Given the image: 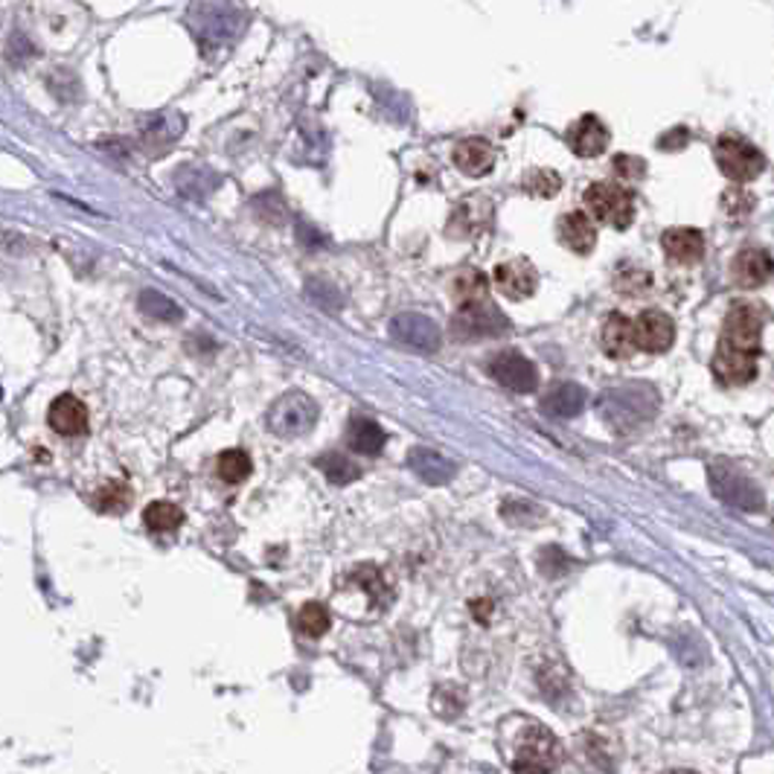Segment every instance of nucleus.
I'll list each match as a JSON object with an SVG mask.
<instances>
[{"mask_svg":"<svg viewBox=\"0 0 774 774\" xmlns=\"http://www.w3.org/2000/svg\"><path fill=\"white\" fill-rule=\"evenodd\" d=\"M507 758L516 774H553L562 763V745L545 725L521 719L507 740Z\"/></svg>","mask_w":774,"mask_h":774,"instance_id":"obj_1","label":"nucleus"},{"mask_svg":"<svg viewBox=\"0 0 774 774\" xmlns=\"http://www.w3.org/2000/svg\"><path fill=\"white\" fill-rule=\"evenodd\" d=\"M391 603V588L375 565H358L338 592V606L347 617H364L361 612H384Z\"/></svg>","mask_w":774,"mask_h":774,"instance_id":"obj_2","label":"nucleus"},{"mask_svg":"<svg viewBox=\"0 0 774 774\" xmlns=\"http://www.w3.org/2000/svg\"><path fill=\"white\" fill-rule=\"evenodd\" d=\"M585 207L592 210V216L603 225L615 227V231H626L635 222V201L632 190H626L624 183L615 181H597L585 190Z\"/></svg>","mask_w":774,"mask_h":774,"instance_id":"obj_3","label":"nucleus"},{"mask_svg":"<svg viewBox=\"0 0 774 774\" xmlns=\"http://www.w3.org/2000/svg\"><path fill=\"white\" fill-rule=\"evenodd\" d=\"M658 408V396L643 388V384H629V388H617V391H606L599 400V414L612 428L620 425H638L643 419H652Z\"/></svg>","mask_w":774,"mask_h":774,"instance_id":"obj_4","label":"nucleus"},{"mask_svg":"<svg viewBox=\"0 0 774 774\" xmlns=\"http://www.w3.org/2000/svg\"><path fill=\"white\" fill-rule=\"evenodd\" d=\"M716 164L722 176L733 183H749L766 169V158L754 143L742 141L737 134H722L716 143Z\"/></svg>","mask_w":774,"mask_h":774,"instance_id":"obj_5","label":"nucleus"},{"mask_svg":"<svg viewBox=\"0 0 774 774\" xmlns=\"http://www.w3.org/2000/svg\"><path fill=\"white\" fill-rule=\"evenodd\" d=\"M760 333H763V312L751 303H737L725 317L719 347L742 356H760Z\"/></svg>","mask_w":774,"mask_h":774,"instance_id":"obj_6","label":"nucleus"},{"mask_svg":"<svg viewBox=\"0 0 774 774\" xmlns=\"http://www.w3.org/2000/svg\"><path fill=\"white\" fill-rule=\"evenodd\" d=\"M317 423V405L306 393H285L268 411V428L277 437H300Z\"/></svg>","mask_w":774,"mask_h":774,"instance_id":"obj_7","label":"nucleus"},{"mask_svg":"<svg viewBox=\"0 0 774 774\" xmlns=\"http://www.w3.org/2000/svg\"><path fill=\"white\" fill-rule=\"evenodd\" d=\"M451 333L460 341L495 338V335L509 333V321L492 300H483V303H475V306L458 309V315L451 321Z\"/></svg>","mask_w":774,"mask_h":774,"instance_id":"obj_8","label":"nucleus"},{"mask_svg":"<svg viewBox=\"0 0 774 774\" xmlns=\"http://www.w3.org/2000/svg\"><path fill=\"white\" fill-rule=\"evenodd\" d=\"M710 486L731 507L749 509V513L763 509V492H760L758 483H751L740 469L728 467V463H714L710 467Z\"/></svg>","mask_w":774,"mask_h":774,"instance_id":"obj_9","label":"nucleus"},{"mask_svg":"<svg viewBox=\"0 0 774 774\" xmlns=\"http://www.w3.org/2000/svg\"><path fill=\"white\" fill-rule=\"evenodd\" d=\"M490 375L513 393H534L539 388V370L530 358L516 350H504L490 358Z\"/></svg>","mask_w":774,"mask_h":774,"instance_id":"obj_10","label":"nucleus"},{"mask_svg":"<svg viewBox=\"0 0 774 774\" xmlns=\"http://www.w3.org/2000/svg\"><path fill=\"white\" fill-rule=\"evenodd\" d=\"M391 335L400 344H405V347L419 352L440 350V341H442L440 326L434 324L431 317L419 315V312H405V315L393 317Z\"/></svg>","mask_w":774,"mask_h":774,"instance_id":"obj_11","label":"nucleus"},{"mask_svg":"<svg viewBox=\"0 0 774 774\" xmlns=\"http://www.w3.org/2000/svg\"><path fill=\"white\" fill-rule=\"evenodd\" d=\"M635 329V347L643 352H666L675 341V324L673 317L661 312V309H647L632 321Z\"/></svg>","mask_w":774,"mask_h":774,"instance_id":"obj_12","label":"nucleus"},{"mask_svg":"<svg viewBox=\"0 0 774 774\" xmlns=\"http://www.w3.org/2000/svg\"><path fill=\"white\" fill-rule=\"evenodd\" d=\"M492 277H495L498 292L507 300L534 298L539 289V274H536L534 262H527V259H507L492 271Z\"/></svg>","mask_w":774,"mask_h":774,"instance_id":"obj_13","label":"nucleus"},{"mask_svg":"<svg viewBox=\"0 0 774 774\" xmlns=\"http://www.w3.org/2000/svg\"><path fill=\"white\" fill-rule=\"evenodd\" d=\"M568 146L574 149V155L580 158H597L603 155L608 146V128L603 125V120L594 117V114H585V117L576 120L565 134Z\"/></svg>","mask_w":774,"mask_h":774,"instance_id":"obj_14","label":"nucleus"},{"mask_svg":"<svg viewBox=\"0 0 774 774\" xmlns=\"http://www.w3.org/2000/svg\"><path fill=\"white\" fill-rule=\"evenodd\" d=\"M733 283L742 289H760L772 277V254L766 248H745L740 250L731 262Z\"/></svg>","mask_w":774,"mask_h":774,"instance_id":"obj_15","label":"nucleus"},{"mask_svg":"<svg viewBox=\"0 0 774 774\" xmlns=\"http://www.w3.org/2000/svg\"><path fill=\"white\" fill-rule=\"evenodd\" d=\"M661 245L675 266H696L705 257V236L696 227H673V231H666Z\"/></svg>","mask_w":774,"mask_h":774,"instance_id":"obj_16","label":"nucleus"},{"mask_svg":"<svg viewBox=\"0 0 774 774\" xmlns=\"http://www.w3.org/2000/svg\"><path fill=\"white\" fill-rule=\"evenodd\" d=\"M47 423L61 437H79V434L88 431V408H85V402L65 393L47 411Z\"/></svg>","mask_w":774,"mask_h":774,"instance_id":"obj_17","label":"nucleus"},{"mask_svg":"<svg viewBox=\"0 0 774 774\" xmlns=\"http://www.w3.org/2000/svg\"><path fill=\"white\" fill-rule=\"evenodd\" d=\"M557 231H559V242H562L568 250L580 254V257L592 254L594 245H597V231H594L592 218H588V213H583V210L565 213V216L559 218Z\"/></svg>","mask_w":774,"mask_h":774,"instance_id":"obj_18","label":"nucleus"},{"mask_svg":"<svg viewBox=\"0 0 774 774\" xmlns=\"http://www.w3.org/2000/svg\"><path fill=\"white\" fill-rule=\"evenodd\" d=\"M455 167L472 178H481L486 176V172H492V167H495V149H492V143L481 141V137L460 141L458 146H455Z\"/></svg>","mask_w":774,"mask_h":774,"instance_id":"obj_19","label":"nucleus"},{"mask_svg":"<svg viewBox=\"0 0 774 774\" xmlns=\"http://www.w3.org/2000/svg\"><path fill=\"white\" fill-rule=\"evenodd\" d=\"M585 402H588V396H585V391L580 388V384L559 382V384H553L548 393H545L541 411H545V414H550V417L571 419L585 408Z\"/></svg>","mask_w":774,"mask_h":774,"instance_id":"obj_20","label":"nucleus"},{"mask_svg":"<svg viewBox=\"0 0 774 774\" xmlns=\"http://www.w3.org/2000/svg\"><path fill=\"white\" fill-rule=\"evenodd\" d=\"M603 350L612 358H629L638 347H635V329L632 321L620 312H612L603 324Z\"/></svg>","mask_w":774,"mask_h":774,"instance_id":"obj_21","label":"nucleus"},{"mask_svg":"<svg viewBox=\"0 0 774 774\" xmlns=\"http://www.w3.org/2000/svg\"><path fill=\"white\" fill-rule=\"evenodd\" d=\"M408 467L428 483H446L458 472V467L449 458H442L440 451L425 449V446H417V449L411 451Z\"/></svg>","mask_w":774,"mask_h":774,"instance_id":"obj_22","label":"nucleus"},{"mask_svg":"<svg viewBox=\"0 0 774 774\" xmlns=\"http://www.w3.org/2000/svg\"><path fill=\"white\" fill-rule=\"evenodd\" d=\"M451 298H455L458 309L483 303V300H490V280H486L478 268H463V271L451 280Z\"/></svg>","mask_w":774,"mask_h":774,"instance_id":"obj_23","label":"nucleus"},{"mask_svg":"<svg viewBox=\"0 0 774 774\" xmlns=\"http://www.w3.org/2000/svg\"><path fill=\"white\" fill-rule=\"evenodd\" d=\"M347 442H350V449L358 451V455L373 458V455H379V451L384 449V431L373 419L352 417L350 428H347Z\"/></svg>","mask_w":774,"mask_h":774,"instance_id":"obj_24","label":"nucleus"},{"mask_svg":"<svg viewBox=\"0 0 774 774\" xmlns=\"http://www.w3.org/2000/svg\"><path fill=\"white\" fill-rule=\"evenodd\" d=\"M143 525L152 534H172L183 525V513L169 501H155V504L143 509Z\"/></svg>","mask_w":774,"mask_h":774,"instance_id":"obj_25","label":"nucleus"},{"mask_svg":"<svg viewBox=\"0 0 774 774\" xmlns=\"http://www.w3.org/2000/svg\"><path fill=\"white\" fill-rule=\"evenodd\" d=\"M317 469H321L329 481L338 483V486H341V483H352L361 475V469H358L347 455H341V451H329L324 458H317Z\"/></svg>","mask_w":774,"mask_h":774,"instance_id":"obj_26","label":"nucleus"},{"mask_svg":"<svg viewBox=\"0 0 774 774\" xmlns=\"http://www.w3.org/2000/svg\"><path fill=\"white\" fill-rule=\"evenodd\" d=\"M250 469H254V463H250V458L242 449L222 451L216 460V472L225 483H242L250 475Z\"/></svg>","mask_w":774,"mask_h":774,"instance_id":"obj_27","label":"nucleus"},{"mask_svg":"<svg viewBox=\"0 0 774 774\" xmlns=\"http://www.w3.org/2000/svg\"><path fill=\"white\" fill-rule=\"evenodd\" d=\"M128 504H132V490L125 483L111 481L102 490L93 492V507L100 509V513H125Z\"/></svg>","mask_w":774,"mask_h":774,"instance_id":"obj_28","label":"nucleus"},{"mask_svg":"<svg viewBox=\"0 0 774 774\" xmlns=\"http://www.w3.org/2000/svg\"><path fill=\"white\" fill-rule=\"evenodd\" d=\"M329 624H333V615H329V608L324 603H306L300 608L298 626L300 632L309 635V638H321V635L329 632Z\"/></svg>","mask_w":774,"mask_h":774,"instance_id":"obj_29","label":"nucleus"},{"mask_svg":"<svg viewBox=\"0 0 774 774\" xmlns=\"http://www.w3.org/2000/svg\"><path fill=\"white\" fill-rule=\"evenodd\" d=\"M141 312L143 315L155 317V321H178V317H181V309H178L167 294L152 292V289L141 294Z\"/></svg>","mask_w":774,"mask_h":774,"instance_id":"obj_30","label":"nucleus"},{"mask_svg":"<svg viewBox=\"0 0 774 774\" xmlns=\"http://www.w3.org/2000/svg\"><path fill=\"white\" fill-rule=\"evenodd\" d=\"M521 187H525L530 195L550 199V195H557L559 187H562V178H559L553 169H534V172L521 181Z\"/></svg>","mask_w":774,"mask_h":774,"instance_id":"obj_31","label":"nucleus"},{"mask_svg":"<svg viewBox=\"0 0 774 774\" xmlns=\"http://www.w3.org/2000/svg\"><path fill=\"white\" fill-rule=\"evenodd\" d=\"M722 207L728 216H745V213H751V207H754V199H751L745 190H740V187H731V190L722 195Z\"/></svg>","mask_w":774,"mask_h":774,"instance_id":"obj_32","label":"nucleus"},{"mask_svg":"<svg viewBox=\"0 0 774 774\" xmlns=\"http://www.w3.org/2000/svg\"><path fill=\"white\" fill-rule=\"evenodd\" d=\"M612 169H615V176L624 178V181H638V178H643V172H647V164H643V158H632V155H617Z\"/></svg>","mask_w":774,"mask_h":774,"instance_id":"obj_33","label":"nucleus"},{"mask_svg":"<svg viewBox=\"0 0 774 774\" xmlns=\"http://www.w3.org/2000/svg\"><path fill=\"white\" fill-rule=\"evenodd\" d=\"M684 143H687V132L684 128H673V132L658 141V149H682Z\"/></svg>","mask_w":774,"mask_h":774,"instance_id":"obj_34","label":"nucleus"},{"mask_svg":"<svg viewBox=\"0 0 774 774\" xmlns=\"http://www.w3.org/2000/svg\"><path fill=\"white\" fill-rule=\"evenodd\" d=\"M670 774H684V772H670Z\"/></svg>","mask_w":774,"mask_h":774,"instance_id":"obj_35","label":"nucleus"}]
</instances>
